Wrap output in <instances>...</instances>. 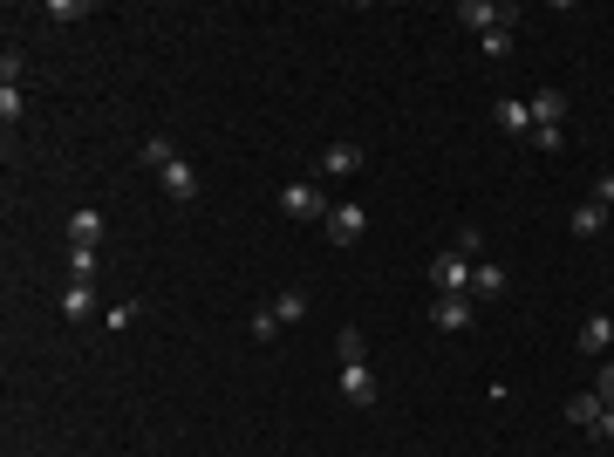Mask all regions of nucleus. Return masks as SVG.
Wrapping results in <instances>:
<instances>
[{"instance_id":"obj_1","label":"nucleus","mask_w":614,"mask_h":457,"mask_svg":"<svg viewBox=\"0 0 614 457\" xmlns=\"http://www.w3.org/2000/svg\"><path fill=\"white\" fill-rule=\"evenodd\" d=\"M321 232H328V246H355V239L369 232V205H355V198H342V205H328V219H321Z\"/></svg>"},{"instance_id":"obj_2","label":"nucleus","mask_w":614,"mask_h":457,"mask_svg":"<svg viewBox=\"0 0 614 457\" xmlns=\"http://www.w3.org/2000/svg\"><path fill=\"white\" fill-rule=\"evenodd\" d=\"M451 21L471 28V35H492V28H512L519 14H512V7H492V0H458V7H451Z\"/></svg>"},{"instance_id":"obj_3","label":"nucleus","mask_w":614,"mask_h":457,"mask_svg":"<svg viewBox=\"0 0 614 457\" xmlns=\"http://www.w3.org/2000/svg\"><path fill=\"white\" fill-rule=\"evenodd\" d=\"M280 212H287V219H307V226H321V219H328V191H321V185H280Z\"/></svg>"},{"instance_id":"obj_4","label":"nucleus","mask_w":614,"mask_h":457,"mask_svg":"<svg viewBox=\"0 0 614 457\" xmlns=\"http://www.w3.org/2000/svg\"><path fill=\"white\" fill-rule=\"evenodd\" d=\"M430 287H437V294H471V260H464L458 246L430 260Z\"/></svg>"},{"instance_id":"obj_5","label":"nucleus","mask_w":614,"mask_h":457,"mask_svg":"<svg viewBox=\"0 0 614 457\" xmlns=\"http://www.w3.org/2000/svg\"><path fill=\"white\" fill-rule=\"evenodd\" d=\"M471 314H478L471 294H437V301H430V321H437L444 335H464V328H471Z\"/></svg>"},{"instance_id":"obj_6","label":"nucleus","mask_w":614,"mask_h":457,"mask_svg":"<svg viewBox=\"0 0 614 457\" xmlns=\"http://www.w3.org/2000/svg\"><path fill=\"white\" fill-rule=\"evenodd\" d=\"M157 185H164V198H171V205H192V198H198V171L185 164V157H171V164L157 171Z\"/></svg>"},{"instance_id":"obj_7","label":"nucleus","mask_w":614,"mask_h":457,"mask_svg":"<svg viewBox=\"0 0 614 457\" xmlns=\"http://www.w3.org/2000/svg\"><path fill=\"white\" fill-rule=\"evenodd\" d=\"M342 403L376 410V376H369V362H342Z\"/></svg>"},{"instance_id":"obj_8","label":"nucleus","mask_w":614,"mask_h":457,"mask_svg":"<svg viewBox=\"0 0 614 457\" xmlns=\"http://www.w3.org/2000/svg\"><path fill=\"white\" fill-rule=\"evenodd\" d=\"M355 171H362V144H328V151H321V178H355Z\"/></svg>"},{"instance_id":"obj_9","label":"nucleus","mask_w":614,"mask_h":457,"mask_svg":"<svg viewBox=\"0 0 614 457\" xmlns=\"http://www.w3.org/2000/svg\"><path fill=\"white\" fill-rule=\"evenodd\" d=\"M608 342H614V321H608V314H587V321H580V355L608 362Z\"/></svg>"},{"instance_id":"obj_10","label":"nucleus","mask_w":614,"mask_h":457,"mask_svg":"<svg viewBox=\"0 0 614 457\" xmlns=\"http://www.w3.org/2000/svg\"><path fill=\"white\" fill-rule=\"evenodd\" d=\"M567 123V96L560 89H539L533 96V130H560Z\"/></svg>"},{"instance_id":"obj_11","label":"nucleus","mask_w":614,"mask_h":457,"mask_svg":"<svg viewBox=\"0 0 614 457\" xmlns=\"http://www.w3.org/2000/svg\"><path fill=\"white\" fill-rule=\"evenodd\" d=\"M492 294H505V267L499 260H478L471 267V301H492Z\"/></svg>"},{"instance_id":"obj_12","label":"nucleus","mask_w":614,"mask_h":457,"mask_svg":"<svg viewBox=\"0 0 614 457\" xmlns=\"http://www.w3.org/2000/svg\"><path fill=\"white\" fill-rule=\"evenodd\" d=\"M601 410H608V403H601L594 389H580V396H567V423H574V430H594V417H601Z\"/></svg>"},{"instance_id":"obj_13","label":"nucleus","mask_w":614,"mask_h":457,"mask_svg":"<svg viewBox=\"0 0 614 457\" xmlns=\"http://www.w3.org/2000/svg\"><path fill=\"white\" fill-rule=\"evenodd\" d=\"M96 239H103V212H96V205H82L76 219H69V246H96Z\"/></svg>"},{"instance_id":"obj_14","label":"nucleus","mask_w":614,"mask_h":457,"mask_svg":"<svg viewBox=\"0 0 614 457\" xmlns=\"http://www.w3.org/2000/svg\"><path fill=\"white\" fill-rule=\"evenodd\" d=\"M62 314H69V321H89V314H96V287H89V280H69V294H62Z\"/></svg>"},{"instance_id":"obj_15","label":"nucleus","mask_w":614,"mask_h":457,"mask_svg":"<svg viewBox=\"0 0 614 457\" xmlns=\"http://www.w3.org/2000/svg\"><path fill=\"white\" fill-rule=\"evenodd\" d=\"M499 123L512 130V137H533V103H519V96H505L499 103Z\"/></svg>"},{"instance_id":"obj_16","label":"nucleus","mask_w":614,"mask_h":457,"mask_svg":"<svg viewBox=\"0 0 614 457\" xmlns=\"http://www.w3.org/2000/svg\"><path fill=\"white\" fill-rule=\"evenodd\" d=\"M608 226V205H594V198H580L574 205V239H594V232Z\"/></svg>"},{"instance_id":"obj_17","label":"nucleus","mask_w":614,"mask_h":457,"mask_svg":"<svg viewBox=\"0 0 614 457\" xmlns=\"http://www.w3.org/2000/svg\"><path fill=\"white\" fill-rule=\"evenodd\" d=\"M273 314H280V328H294V321H307V294H273Z\"/></svg>"},{"instance_id":"obj_18","label":"nucleus","mask_w":614,"mask_h":457,"mask_svg":"<svg viewBox=\"0 0 614 457\" xmlns=\"http://www.w3.org/2000/svg\"><path fill=\"white\" fill-rule=\"evenodd\" d=\"M246 328H253V342H273V335H280V314H273V301L253 307V321H246Z\"/></svg>"},{"instance_id":"obj_19","label":"nucleus","mask_w":614,"mask_h":457,"mask_svg":"<svg viewBox=\"0 0 614 457\" xmlns=\"http://www.w3.org/2000/svg\"><path fill=\"white\" fill-rule=\"evenodd\" d=\"M69 273H76V280H89V287H96V246H69Z\"/></svg>"},{"instance_id":"obj_20","label":"nucleus","mask_w":614,"mask_h":457,"mask_svg":"<svg viewBox=\"0 0 614 457\" xmlns=\"http://www.w3.org/2000/svg\"><path fill=\"white\" fill-rule=\"evenodd\" d=\"M335 355H342V362H369V348H362V328H342V335H335Z\"/></svg>"},{"instance_id":"obj_21","label":"nucleus","mask_w":614,"mask_h":457,"mask_svg":"<svg viewBox=\"0 0 614 457\" xmlns=\"http://www.w3.org/2000/svg\"><path fill=\"white\" fill-rule=\"evenodd\" d=\"M451 246H458V253H464V260H471V267L485 260V232H478V226H464L458 239H451Z\"/></svg>"},{"instance_id":"obj_22","label":"nucleus","mask_w":614,"mask_h":457,"mask_svg":"<svg viewBox=\"0 0 614 457\" xmlns=\"http://www.w3.org/2000/svg\"><path fill=\"white\" fill-rule=\"evenodd\" d=\"M0 116H7V130L21 123V82H0Z\"/></svg>"},{"instance_id":"obj_23","label":"nucleus","mask_w":614,"mask_h":457,"mask_svg":"<svg viewBox=\"0 0 614 457\" xmlns=\"http://www.w3.org/2000/svg\"><path fill=\"white\" fill-rule=\"evenodd\" d=\"M137 157H144V164H151V171H164V164H171V157H178V151H171V144H164V137H144V151H137Z\"/></svg>"},{"instance_id":"obj_24","label":"nucleus","mask_w":614,"mask_h":457,"mask_svg":"<svg viewBox=\"0 0 614 457\" xmlns=\"http://www.w3.org/2000/svg\"><path fill=\"white\" fill-rule=\"evenodd\" d=\"M137 314H144V307H137V301H116V307H110V314H103V321H110L116 335H123V328H130V321H137Z\"/></svg>"},{"instance_id":"obj_25","label":"nucleus","mask_w":614,"mask_h":457,"mask_svg":"<svg viewBox=\"0 0 614 457\" xmlns=\"http://www.w3.org/2000/svg\"><path fill=\"white\" fill-rule=\"evenodd\" d=\"M485 55H512V28H492V35H478Z\"/></svg>"},{"instance_id":"obj_26","label":"nucleus","mask_w":614,"mask_h":457,"mask_svg":"<svg viewBox=\"0 0 614 457\" xmlns=\"http://www.w3.org/2000/svg\"><path fill=\"white\" fill-rule=\"evenodd\" d=\"M587 437H594V444H614V403L594 417V430H587Z\"/></svg>"},{"instance_id":"obj_27","label":"nucleus","mask_w":614,"mask_h":457,"mask_svg":"<svg viewBox=\"0 0 614 457\" xmlns=\"http://www.w3.org/2000/svg\"><path fill=\"white\" fill-rule=\"evenodd\" d=\"M594 396H601V403H614V362H601V376H594Z\"/></svg>"},{"instance_id":"obj_28","label":"nucleus","mask_w":614,"mask_h":457,"mask_svg":"<svg viewBox=\"0 0 614 457\" xmlns=\"http://www.w3.org/2000/svg\"><path fill=\"white\" fill-rule=\"evenodd\" d=\"M587 198H594V205H614V171H608V178H594V191H587Z\"/></svg>"}]
</instances>
